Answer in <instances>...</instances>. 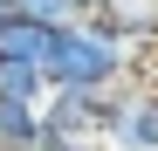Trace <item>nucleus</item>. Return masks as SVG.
Listing matches in <instances>:
<instances>
[{"label":"nucleus","mask_w":158,"mask_h":151,"mask_svg":"<svg viewBox=\"0 0 158 151\" xmlns=\"http://www.w3.org/2000/svg\"><path fill=\"white\" fill-rule=\"evenodd\" d=\"M48 83H76V89H117L131 83V41L110 21V7H89L62 21L55 55H48Z\"/></svg>","instance_id":"f257e3e1"},{"label":"nucleus","mask_w":158,"mask_h":151,"mask_svg":"<svg viewBox=\"0 0 158 151\" xmlns=\"http://www.w3.org/2000/svg\"><path fill=\"white\" fill-rule=\"evenodd\" d=\"M41 124H48V151H55L62 137H103V89L48 83V96H41Z\"/></svg>","instance_id":"7ed1b4c3"},{"label":"nucleus","mask_w":158,"mask_h":151,"mask_svg":"<svg viewBox=\"0 0 158 151\" xmlns=\"http://www.w3.org/2000/svg\"><path fill=\"white\" fill-rule=\"evenodd\" d=\"M55 151H117V144H110V137H62Z\"/></svg>","instance_id":"6e6552de"},{"label":"nucleus","mask_w":158,"mask_h":151,"mask_svg":"<svg viewBox=\"0 0 158 151\" xmlns=\"http://www.w3.org/2000/svg\"><path fill=\"white\" fill-rule=\"evenodd\" d=\"M103 137L117 151H158V83L103 89Z\"/></svg>","instance_id":"f03ea898"},{"label":"nucleus","mask_w":158,"mask_h":151,"mask_svg":"<svg viewBox=\"0 0 158 151\" xmlns=\"http://www.w3.org/2000/svg\"><path fill=\"white\" fill-rule=\"evenodd\" d=\"M7 14H14V0H0V21H7Z\"/></svg>","instance_id":"1a4fd4ad"},{"label":"nucleus","mask_w":158,"mask_h":151,"mask_svg":"<svg viewBox=\"0 0 158 151\" xmlns=\"http://www.w3.org/2000/svg\"><path fill=\"white\" fill-rule=\"evenodd\" d=\"M0 96L41 103V96H48V69H41V62H0Z\"/></svg>","instance_id":"423d86ee"},{"label":"nucleus","mask_w":158,"mask_h":151,"mask_svg":"<svg viewBox=\"0 0 158 151\" xmlns=\"http://www.w3.org/2000/svg\"><path fill=\"white\" fill-rule=\"evenodd\" d=\"M0 151H48V124H41V103L0 96Z\"/></svg>","instance_id":"39448f33"},{"label":"nucleus","mask_w":158,"mask_h":151,"mask_svg":"<svg viewBox=\"0 0 158 151\" xmlns=\"http://www.w3.org/2000/svg\"><path fill=\"white\" fill-rule=\"evenodd\" d=\"M55 21H41V14H7V21H0V62H41L48 69V55H55Z\"/></svg>","instance_id":"20e7f679"},{"label":"nucleus","mask_w":158,"mask_h":151,"mask_svg":"<svg viewBox=\"0 0 158 151\" xmlns=\"http://www.w3.org/2000/svg\"><path fill=\"white\" fill-rule=\"evenodd\" d=\"M89 7H110V0H89Z\"/></svg>","instance_id":"9d476101"},{"label":"nucleus","mask_w":158,"mask_h":151,"mask_svg":"<svg viewBox=\"0 0 158 151\" xmlns=\"http://www.w3.org/2000/svg\"><path fill=\"white\" fill-rule=\"evenodd\" d=\"M14 7H21V14H41V21H55V28H62V21L89 14V0H14Z\"/></svg>","instance_id":"0eeeda50"}]
</instances>
